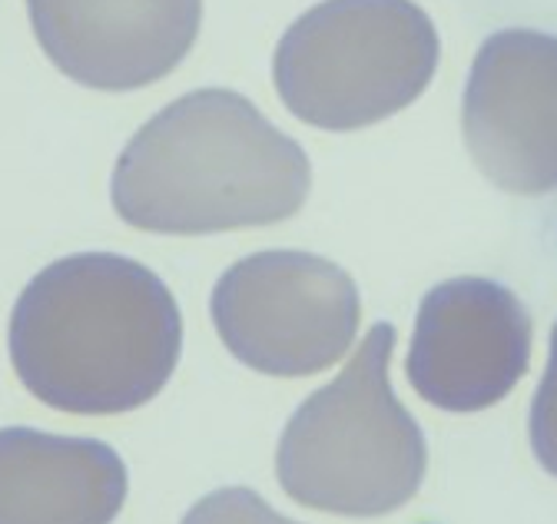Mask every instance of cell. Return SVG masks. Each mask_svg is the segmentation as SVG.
I'll use <instances>...</instances> for the list:
<instances>
[{"instance_id":"cell-8","label":"cell","mask_w":557,"mask_h":524,"mask_svg":"<svg viewBox=\"0 0 557 524\" xmlns=\"http://www.w3.org/2000/svg\"><path fill=\"white\" fill-rule=\"evenodd\" d=\"M465 137L502 186H557V40L508 30L481 47L465 93Z\"/></svg>"},{"instance_id":"cell-6","label":"cell","mask_w":557,"mask_h":524,"mask_svg":"<svg viewBox=\"0 0 557 524\" xmlns=\"http://www.w3.org/2000/svg\"><path fill=\"white\" fill-rule=\"evenodd\" d=\"M528 355L531 322L521 302L495 283L451 279L418 309L408 378L445 412H478L508 396Z\"/></svg>"},{"instance_id":"cell-1","label":"cell","mask_w":557,"mask_h":524,"mask_svg":"<svg viewBox=\"0 0 557 524\" xmlns=\"http://www.w3.org/2000/svg\"><path fill=\"white\" fill-rule=\"evenodd\" d=\"M183 319L144 262L81 252L50 262L11 315V362L34 399L70 415H120L166 388Z\"/></svg>"},{"instance_id":"cell-7","label":"cell","mask_w":557,"mask_h":524,"mask_svg":"<svg viewBox=\"0 0 557 524\" xmlns=\"http://www.w3.org/2000/svg\"><path fill=\"white\" fill-rule=\"evenodd\" d=\"M27 14L60 74L123 93L180 67L199 37L202 0H27Z\"/></svg>"},{"instance_id":"cell-2","label":"cell","mask_w":557,"mask_h":524,"mask_svg":"<svg viewBox=\"0 0 557 524\" xmlns=\"http://www.w3.org/2000/svg\"><path fill=\"white\" fill-rule=\"evenodd\" d=\"M312 166L296 140L233 90H196L139 126L113 170L123 223L166 236L272 226L296 216Z\"/></svg>"},{"instance_id":"cell-3","label":"cell","mask_w":557,"mask_h":524,"mask_svg":"<svg viewBox=\"0 0 557 524\" xmlns=\"http://www.w3.org/2000/svg\"><path fill=\"white\" fill-rule=\"evenodd\" d=\"M392 352L395 325L379 322L338 378L289 419L275 472L293 501L342 517H382L422 488L429 448L392 391Z\"/></svg>"},{"instance_id":"cell-4","label":"cell","mask_w":557,"mask_h":524,"mask_svg":"<svg viewBox=\"0 0 557 524\" xmlns=\"http://www.w3.org/2000/svg\"><path fill=\"white\" fill-rule=\"evenodd\" d=\"M438 34L411 0H322L275 47V90L309 126L362 129L422 97Z\"/></svg>"},{"instance_id":"cell-11","label":"cell","mask_w":557,"mask_h":524,"mask_svg":"<svg viewBox=\"0 0 557 524\" xmlns=\"http://www.w3.org/2000/svg\"><path fill=\"white\" fill-rule=\"evenodd\" d=\"M531 441L537 451V462L557 475V329L550 339V365L537 388L534 412H531Z\"/></svg>"},{"instance_id":"cell-9","label":"cell","mask_w":557,"mask_h":524,"mask_svg":"<svg viewBox=\"0 0 557 524\" xmlns=\"http://www.w3.org/2000/svg\"><path fill=\"white\" fill-rule=\"evenodd\" d=\"M123 501L126 465L110 445L0 428V524H110Z\"/></svg>"},{"instance_id":"cell-5","label":"cell","mask_w":557,"mask_h":524,"mask_svg":"<svg viewBox=\"0 0 557 524\" xmlns=\"http://www.w3.org/2000/svg\"><path fill=\"white\" fill-rule=\"evenodd\" d=\"M213 325L249 369L302 378L335 365L356 342L362 302L342 266L312 252H256L213 289Z\"/></svg>"},{"instance_id":"cell-10","label":"cell","mask_w":557,"mask_h":524,"mask_svg":"<svg viewBox=\"0 0 557 524\" xmlns=\"http://www.w3.org/2000/svg\"><path fill=\"white\" fill-rule=\"evenodd\" d=\"M183 524H299V521H289L278 511H272L249 488H220L199 498L186 511Z\"/></svg>"}]
</instances>
